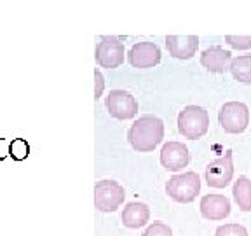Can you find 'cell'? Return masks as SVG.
I'll use <instances>...</instances> for the list:
<instances>
[{"mask_svg": "<svg viewBox=\"0 0 251 236\" xmlns=\"http://www.w3.org/2000/svg\"><path fill=\"white\" fill-rule=\"evenodd\" d=\"M209 130V114L201 105H187L178 114V131L188 140L202 138Z\"/></svg>", "mask_w": 251, "mask_h": 236, "instance_id": "2", "label": "cell"}, {"mask_svg": "<svg viewBox=\"0 0 251 236\" xmlns=\"http://www.w3.org/2000/svg\"><path fill=\"white\" fill-rule=\"evenodd\" d=\"M126 201V189L117 180H98L94 185V206L100 212H115Z\"/></svg>", "mask_w": 251, "mask_h": 236, "instance_id": "4", "label": "cell"}, {"mask_svg": "<svg viewBox=\"0 0 251 236\" xmlns=\"http://www.w3.org/2000/svg\"><path fill=\"white\" fill-rule=\"evenodd\" d=\"M232 53L220 46H211L201 53V65L211 74H225L230 68Z\"/></svg>", "mask_w": 251, "mask_h": 236, "instance_id": "12", "label": "cell"}, {"mask_svg": "<svg viewBox=\"0 0 251 236\" xmlns=\"http://www.w3.org/2000/svg\"><path fill=\"white\" fill-rule=\"evenodd\" d=\"M225 42L239 51L251 49V35H225Z\"/></svg>", "mask_w": 251, "mask_h": 236, "instance_id": "18", "label": "cell"}, {"mask_svg": "<svg viewBox=\"0 0 251 236\" xmlns=\"http://www.w3.org/2000/svg\"><path fill=\"white\" fill-rule=\"evenodd\" d=\"M127 61L133 68H153L161 63V49L155 42H136L127 53Z\"/></svg>", "mask_w": 251, "mask_h": 236, "instance_id": "9", "label": "cell"}, {"mask_svg": "<svg viewBox=\"0 0 251 236\" xmlns=\"http://www.w3.org/2000/svg\"><path fill=\"white\" fill-rule=\"evenodd\" d=\"M232 77L241 84H251V55H239L230 61Z\"/></svg>", "mask_w": 251, "mask_h": 236, "instance_id": "16", "label": "cell"}, {"mask_svg": "<svg viewBox=\"0 0 251 236\" xmlns=\"http://www.w3.org/2000/svg\"><path fill=\"white\" fill-rule=\"evenodd\" d=\"M96 63L103 68H117L126 59V47L119 37H101L94 53Z\"/></svg>", "mask_w": 251, "mask_h": 236, "instance_id": "6", "label": "cell"}, {"mask_svg": "<svg viewBox=\"0 0 251 236\" xmlns=\"http://www.w3.org/2000/svg\"><path fill=\"white\" fill-rule=\"evenodd\" d=\"M108 114L119 121L133 119L138 114V102L133 94L124 89H112L105 100Z\"/></svg>", "mask_w": 251, "mask_h": 236, "instance_id": "7", "label": "cell"}, {"mask_svg": "<svg viewBox=\"0 0 251 236\" xmlns=\"http://www.w3.org/2000/svg\"><path fill=\"white\" fill-rule=\"evenodd\" d=\"M234 177V161L232 150L228 149L224 156L216 157L206 166V182L213 189H224L232 182Z\"/></svg>", "mask_w": 251, "mask_h": 236, "instance_id": "8", "label": "cell"}, {"mask_svg": "<svg viewBox=\"0 0 251 236\" xmlns=\"http://www.w3.org/2000/svg\"><path fill=\"white\" fill-rule=\"evenodd\" d=\"M150 220L149 205L140 201H131L122 210V224L129 229H140Z\"/></svg>", "mask_w": 251, "mask_h": 236, "instance_id": "14", "label": "cell"}, {"mask_svg": "<svg viewBox=\"0 0 251 236\" xmlns=\"http://www.w3.org/2000/svg\"><path fill=\"white\" fill-rule=\"evenodd\" d=\"M141 236H173V229L161 220H155L145 229V233Z\"/></svg>", "mask_w": 251, "mask_h": 236, "instance_id": "19", "label": "cell"}, {"mask_svg": "<svg viewBox=\"0 0 251 236\" xmlns=\"http://www.w3.org/2000/svg\"><path fill=\"white\" fill-rule=\"evenodd\" d=\"M215 236H248V229L241 224H224L216 229Z\"/></svg>", "mask_w": 251, "mask_h": 236, "instance_id": "20", "label": "cell"}, {"mask_svg": "<svg viewBox=\"0 0 251 236\" xmlns=\"http://www.w3.org/2000/svg\"><path fill=\"white\" fill-rule=\"evenodd\" d=\"M201 213L208 220H224L230 215V201L224 194H206L201 198Z\"/></svg>", "mask_w": 251, "mask_h": 236, "instance_id": "13", "label": "cell"}, {"mask_svg": "<svg viewBox=\"0 0 251 236\" xmlns=\"http://www.w3.org/2000/svg\"><path fill=\"white\" fill-rule=\"evenodd\" d=\"M232 194L234 200L239 206V210L243 212H251V180L248 177H239L234 182L232 187Z\"/></svg>", "mask_w": 251, "mask_h": 236, "instance_id": "15", "label": "cell"}, {"mask_svg": "<svg viewBox=\"0 0 251 236\" xmlns=\"http://www.w3.org/2000/svg\"><path fill=\"white\" fill-rule=\"evenodd\" d=\"M94 83H96L94 84V98L98 100L103 94V89H105V79H103V74L98 68L94 70Z\"/></svg>", "mask_w": 251, "mask_h": 236, "instance_id": "21", "label": "cell"}, {"mask_svg": "<svg viewBox=\"0 0 251 236\" xmlns=\"http://www.w3.org/2000/svg\"><path fill=\"white\" fill-rule=\"evenodd\" d=\"M164 138V122L157 116H141L131 124L127 142L138 152H152Z\"/></svg>", "mask_w": 251, "mask_h": 236, "instance_id": "1", "label": "cell"}, {"mask_svg": "<svg viewBox=\"0 0 251 236\" xmlns=\"http://www.w3.org/2000/svg\"><path fill=\"white\" fill-rule=\"evenodd\" d=\"M166 193L176 203H190L201 193V177L196 172L173 175L166 184Z\"/></svg>", "mask_w": 251, "mask_h": 236, "instance_id": "3", "label": "cell"}, {"mask_svg": "<svg viewBox=\"0 0 251 236\" xmlns=\"http://www.w3.org/2000/svg\"><path fill=\"white\" fill-rule=\"evenodd\" d=\"M190 163V152H188L187 146L181 142H168L161 149V165L164 166L168 172H180Z\"/></svg>", "mask_w": 251, "mask_h": 236, "instance_id": "10", "label": "cell"}, {"mask_svg": "<svg viewBox=\"0 0 251 236\" xmlns=\"http://www.w3.org/2000/svg\"><path fill=\"white\" fill-rule=\"evenodd\" d=\"M28 154H30V146L26 144V140L16 138L14 142H11V146H9V156H11L14 161H23V159L28 157Z\"/></svg>", "mask_w": 251, "mask_h": 236, "instance_id": "17", "label": "cell"}, {"mask_svg": "<svg viewBox=\"0 0 251 236\" xmlns=\"http://www.w3.org/2000/svg\"><path fill=\"white\" fill-rule=\"evenodd\" d=\"M218 122L227 133L239 135L250 124V110L243 102H227L218 112Z\"/></svg>", "mask_w": 251, "mask_h": 236, "instance_id": "5", "label": "cell"}, {"mask_svg": "<svg viewBox=\"0 0 251 236\" xmlns=\"http://www.w3.org/2000/svg\"><path fill=\"white\" fill-rule=\"evenodd\" d=\"M166 49L176 59H190L196 56L199 49V37L197 35H168L166 37Z\"/></svg>", "mask_w": 251, "mask_h": 236, "instance_id": "11", "label": "cell"}]
</instances>
